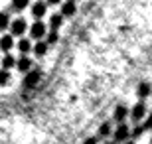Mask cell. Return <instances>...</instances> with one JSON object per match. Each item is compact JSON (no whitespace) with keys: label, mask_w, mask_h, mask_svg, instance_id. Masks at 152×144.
<instances>
[{"label":"cell","mask_w":152,"mask_h":144,"mask_svg":"<svg viewBox=\"0 0 152 144\" xmlns=\"http://www.w3.org/2000/svg\"><path fill=\"white\" fill-rule=\"evenodd\" d=\"M34 53L38 57L45 56V53H48V44H45V42H38V44L34 45Z\"/></svg>","instance_id":"13"},{"label":"cell","mask_w":152,"mask_h":144,"mask_svg":"<svg viewBox=\"0 0 152 144\" xmlns=\"http://www.w3.org/2000/svg\"><path fill=\"white\" fill-rule=\"evenodd\" d=\"M61 24H63V16H61V14H53V16L50 18V26H51V30L61 28Z\"/></svg>","instance_id":"12"},{"label":"cell","mask_w":152,"mask_h":144,"mask_svg":"<svg viewBox=\"0 0 152 144\" xmlns=\"http://www.w3.org/2000/svg\"><path fill=\"white\" fill-rule=\"evenodd\" d=\"M150 93H152V91H150Z\"/></svg>","instance_id":"27"},{"label":"cell","mask_w":152,"mask_h":144,"mask_svg":"<svg viewBox=\"0 0 152 144\" xmlns=\"http://www.w3.org/2000/svg\"><path fill=\"white\" fill-rule=\"evenodd\" d=\"M109 132H111V124H109V122H103L101 126H99V134H101V136H107Z\"/></svg>","instance_id":"20"},{"label":"cell","mask_w":152,"mask_h":144,"mask_svg":"<svg viewBox=\"0 0 152 144\" xmlns=\"http://www.w3.org/2000/svg\"><path fill=\"white\" fill-rule=\"evenodd\" d=\"M8 83H10V71L8 69H0V85L4 87Z\"/></svg>","instance_id":"17"},{"label":"cell","mask_w":152,"mask_h":144,"mask_svg":"<svg viewBox=\"0 0 152 144\" xmlns=\"http://www.w3.org/2000/svg\"><path fill=\"white\" fill-rule=\"evenodd\" d=\"M150 144H152V140H150Z\"/></svg>","instance_id":"26"},{"label":"cell","mask_w":152,"mask_h":144,"mask_svg":"<svg viewBox=\"0 0 152 144\" xmlns=\"http://www.w3.org/2000/svg\"><path fill=\"white\" fill-rule=\"evenodd\" d=\"M75 12H77V6H75L73 0H67L61 4V16H73Z\"/></svg>","instance_id":"7"},{"label":"cell","mask_w":152,"mask_h":144,"mask_svg":"<svg viewBox=\"0 0 152 144\" xmlns=\"http://www.w3.org/2000/svg\"><path fill=\"white\" fill-rule=\"evenodd\" d=\"M45 36H48V39H45V44H48V45L57 44V39H59V36H57L56 30H51V32H50V34H45Z\"/></svg>","instance_id":"19"},{"label":"cell","mask_w":152,"mask_h":144,"mask_svg":"<svg viewBox=\"0 0 152 144\" xmlns=\"http://www.w3.org/2000/svg\"><path fill=\"white\" fill-rule=\"evenodd\" d=\"M16 67H18L22 73H24V71H30V69H32V59H30V57H26V56H22L20 59L16 61Z\"/></svg>","instance_id":"9"},{"label":"cell","mask_w":152,"mask_h":144,"mask_svg":"<svg viewBox=\"0 0 152 144\" xmlns=\"http://www.w3.org/2000/svg\"><path fill=\"white\" fill-rule=\"evenodd\" d=\"M26 30H28V24H26V20H24V18H16V20L10 24L12 36H24V32H26Z\"/></svg>","instance_id":"2"},{"label":"cell","mask_w":152,"mask_h":144,"mask_svg":"<svg viewBox=\"0 0 152 144\" xmlns=\"http://www.w3.org/2000/svg\"><path fill=\"white\" fill-rule=\"evenodd\" d=\"M8 24H10V16L6 12H0V32L8 28Z\"/></svg>","instance_id":"18"},{"label":"cell","mask_w":152,"mask_h":144,"mask_svg":"<svg viewBox=\"0 0 152 144\" xmlns=\"http://www.w3.org/2000/svg\"><path fill=\"white\" fill-rule=\"evenodd\" d=\"M18 50L22 51V56H26V53H28L30 50H32V44H30V39H20V42H18Z\"/></svg>","instance_id":"14"},{"label":"cell","mask_w":152,"mask_h":144,"mask_svg":"<svg viewBox=\"0 0 152 144\" xmlns=\"http://www.w3.org/2000/svg\"><path fill=\"white\" fill-rule=\"evenodd\" d=\"M83 144H97V138H95V136H89V138L85 140Z\"/></svg>","instance_id":"23"},{"label":"cell","mask_w":152,"mask_h":144,"mask_svg":"<svg viewBox=\"0 0 152 144\" xmlns=\"http://www.w3.org/2000/svg\"><path fill=\"white\" fill-rule=\"evenodd\" d=\"M30 4V0H12V8H14V10H24V8H26V6Z\"/></svg>","instance_id":"16"},{"label":"cell","mask_w":152,"mask_h":144,"mask_svg":"<svg viewBox=\"0 0 152 144\" xmlns=\"http://www.w3.org/2000/svg\"><path fill=\"white\" fill-rule=\"evenodd\" d=\"M14 65H16V59L6 51V56L2 57V67H4V69H10V67H14Z\"/></svg>","instance_id":"15"},{"label":"cell","mask_w":152,"mask_h":144,"mask_svg":"<svg viewBox=\"0 0 152 144\" xmlns=\"http://www.w3.org/2000/svg\"><path fill=\"white\" fill-rule=\"evenodd\" d=\"M45 4H61V0H48Z\"/></svg>","instance_id":"24"},{"label":"cell","mask_w":152,"mask_h":144,"mask_svg":"<svg viewBox=\"0 0 152 144\" xmlns=\"http://www.w3.org/2000/svg\"><path fill=\"white\" fill-rule=\"evenodd\" d=\"M124 144H134V142H124Z\"/></svg>","instance_id":"25"},{"label":"cell","mask_w":152,"mask_h":144,"mask_svg":"<svg viewBox=\"0 0 152 144\" xmlns=\"http://www.w3.org/2000/svg\"><path fill=\"white\" fill-rule=\"evenodd\" d=\"M12 48H14V36H2V38H0V50L10 51Z\"/></svg>","instance_id":"8"},{"label":"cell","mask_w":152,"mask_h":144,"mask_svg":"<svg viewBox=\"0 0 152 144\" xmlns=\"http://www.w3.org/2000/svg\"><path fill=\"white\" fill-rule=\"evenodd\" d=\"M45 12H48V4L42 2V0H38V2L32 6V16L38 18V20H42V18L45 16Z\"/></svg>","instance_id":"4"},{"label":"cell","mask_w":152,"mask_h":144,"mask_svg":"<svg viewBox=\"0 0 152 144\" xmlns=\"http://www.w3.org/2000/svg\"><path fill=\"white\" fill-rule=\"evenodd\" d=\"M129 134H130L129 126L121 122V124H118V128L115 130V140H118V142H123V140H126V138H129Z\"/></svg>","instance_id":"6"},{"label":"cell","mask_w":152,"mask_h":144,"mask_svg":"<svg viewBox=\"0 0 152 144\" xmlns=\"http://www.w3.org/2000/svg\"><path fill=\"white\" fill-rule=\"evenodd\" d=\"M142 132H144V128H142V126H134V130H130V134H132L134 138H138Z\"/></svg>","instance_id":"22"},{"label":"cell","mask_w":152,"mask_h":144,"mask_svg":"<svg viewBox=\"0 0 152 144\" xmlns=\"http://www.w3.org/2000/svg\"><path fill=\"white\" fill-rule=\"evenodd\" d=\"M39 79H42V73H39L38 69H30V71H26V77H24V87L34 89L36 85L39 83Z\"/></svg>","instance_id":"1"},{"label":"cell","mask_w":152,"mask_h":144,"mask_svg":"<svg viewBox=\"0 0 152 144\" xmlns=\"http://www.w3.org/2000/svg\"><path fill=\"white\" fill-rule=\"evenodd\" d=\"M150 83H144V81H142L140 85H138V89H136V95H138V97H140V99H146V97H150Z\"/></svg>","instance_id":"10"},{"label":"cell","mask_w":152,"mask_h":144,"mask_svg":"<svg viewBox=\"0 0 152 144\" xmlns=\"http://www.w3.org/2000/svg\"><path fill=\"white\" fill-rule=\"evenodd\" d=\"M144 115H146V107H144V103H136V105L132 107V111H130L132 121H140V118H144Z\"/></svg>","instance_id":"5"},{"label":"cell","mask_w":152,"mask_h":144,"mask_svg":"<svg viewBox=\"0 0 152 144\" xmlns=\"http://www.w3.org/2000/svg\"><path fill=\"white\" fill-rule=\"evenodd\" d=\"M142 128H144V130H152V113L148 115L146 121H144V126H142Z\"/></svg>","instance_id":"21"},{"label":"cell","mask_w":152,"mask_h":144,"mask_svg":"<svg viewBox=\"0 0 152 144\" xmlns=\"http://www.w3.org/2000/svg\"><path fill=\"white\" fill-rule=\"evenodd\" d=\"M126 115H129V111H126V107H124V105H118L117 107V109H115V121H117V122H123L124 121V116H126Z\"/></svg>","instance_id":"11"},{"label":"cell","mask_w":152,"mask_h":144,"mask_svg":"<svg viewBox=\"0 0 152 144\" xmlns=\"http://www.w3.org/2000/svg\"><path fill=\"white\" fill-rule=\"evenodd\" d=\"M30 36L34 39H42L45 36V24L42 22V20H36V22L32 24V28H30Z\"/></svg>","instance_id":"3"}]
</instances>
